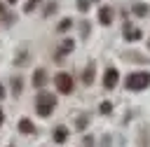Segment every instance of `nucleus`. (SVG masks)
Here are the masks:
<instances>
[{
	"label": "nucleus",
	"instance_id": "f257e3e1",
	"mask_svg": "<svg viewBox=\"0 0 150 147\" xmlns=\"http://www.w3.org/2000/svg\"><path fill=\"white\" fill-rule=\"evenodd\" d=\"M54 105H56V96L54 93H49V91H40L38 93V98H35V112L40 117H49L52 110H54Z\"/></svg>",
	"mask_w": 150,
	"mask_h": 147
},
{
	"label": "nucleus",
	"instance_id": "f03ea898",
	"mask_svg": "<svg viewBox=\"0 0 150 147\" xmlns=\"http://www.w3.org/2000/svg\"><path fill=\"white\" fill-rule=\"evenodd\" d=\"M150 86V72L141 70V72H131L127 77V89L129 91H143Z\"/></svg>",
	"mask_w": 150,
	"mask_h": 147
},
{
	"label": "nucleus",
	"instance_id": "7ed1b4c3",
	"mask_svg": "<svg viewBox=\"0 0 150 147\" xmlns=\"http://www.w3.org/2000/svg\"><path fill=\"white\" fill-rule=\"evenodd\" d=\"M54 82H56V89H59L61 93H66V96L73 93V77H70L68 72H59Z\"/></svg>",
	"mask_w": 150,
	"mask_h": 147
},
{
	"label": "nucleus",
	"instance_id": "20e7f679",
	"mask_svg": "<svg viewBox=\"0 0 150 147\" xmlns=\"http://www.w3.org/2000/svg\"><path fill=\"white\" fill-rule=\"evenodd\" d=\"M117 82H120V72H117V68H108V70L103 72V86H105V89H115Z\"/></svg>",
	"mask_w": 150,
	"mask_h": 147
},
{
	"label": "nucleus",
	"instance_id": "39448f33",
	"mask_svg": "<svg viewBox=\"0 0 150 147\" xmlns=\"http://www.w3.org/2000/svg\"><path fill=\"white\" fill-rule=\"evenodd\" d=\"M98 21H101L103 26H110V23H112V9H110V7H101V12H98Z\"/></svg>",
	"mask_w": 150,
	"mask_h": 147
},
{
	"label": "nucleus",
	"instance_id": "423d86ee",
	"mask_svg": "<svg viewBox=\"0 0 150 147\" xmlns=\"http://www.w3.org/2000/svg\"><path fill=\"white\" fill-rule=\"evenodd\" d=\"M124 40H129V42L141 40V30H138V28H131V26L127 23V26H124Z\"/></svg>",
	"mask_w": 150,
	"mask_h": 147
},
{
	"label": "nucleus",
	"instance_id": "0eeeda50",
	"mask_svg": "<svg viewBox=\"0 0 150 147\" xmlns=\"http://www.w3.org/2000/svg\"><path fill=\"white\" fill-rule=\"evenodd\" d=\"M47 84V75H45V70H35V75H33V86L35 89H42Z\"/></svg>",
	"mask_w": 150,
	"mask_h": 147
},
{
	"label": "nucleus",
	"instance_id": "6e6552de",
	"mask_svg": "<svg viewBox=\"0 0 150 147\" xmlns=\"http://www.w3.org/2000/svg\"><path fill=\"white\" fill-rule=\"evenodd\" d=\"M70 49H73V40H63V42H61V47L56 49V58H59V56H63V54H68Z\"/></svg>",
	"mask_w": 150,
	"mask_h": 147
},
{
	"label": "nucleus",
	"instance_id": "1a4fd4ad",
	"mask_svg": "<svg viewBox=\"0 0 150 147\" xmlns=\"http://www.w3.org/2000/svg\"><path fill=\"white\" fill-rule=\"evenodd\" d=\"M54 140H56V142H66V140H68V131H66L63 126H56V131H54Z\"/></svg>",
	"mask_w": 150,
	"mask_h": 147
},
{
	"label": "nucleus",
	"instance_id": "9d476101",
	"mask_svg": "<svg viewBox=\"0 0 150 147\" xmlns=\"http://www.w3.org/2000/svg\"><path fill=\"white\" fill-rule=\"evenodd\" d=\"M134 14H136V16H148V14H150V7L136 2V5H134Z\"/></svg>",
	"mask_w": 150,
	"mask_h": 147
},
{
	"label": "nucleus",
	"instance_id": "9b49d317",
	"mask_svg": "<svg viewBox=\"0 0 150 147\" xmlns=\"http://www.w3.org/2000/svg\"><path fill=\"white\" fill-rule=\"evenodd\" d=\"M82 82H84V84H91V82H94V63L87 65V70H84V75H82Z\"/></svg>",
	"mask_w": 150,
	"mask_h": 147
},
{
	"label": "nucleus",
	"instance_id": "f8f14e48",
	"mask_svg": "<svg viewBox=\"0 0 150 147\" xmlns=\"http://www.w3.org/2000/svg\"><path fill=\"white\" fill-rule=\"evenodd\" d=\"M19 131L21 133H33V121L30 119H19Z\"/></svg>",
	"mask_w": 150,
	"mask_h": 147
},
{
	"label": "nucleus",
	"instance_id": "ddd939ff",
	"mask_svg": "<svg viewBox=\"0 0 150 147\" xmlns=\"http://www.w3.org/2000/svg\"><path fill=\"white\" fill-rule=\"evenodd\" d=\"M12 86H14V93H21V86H23L21 77H14V79H12Z\"/></svg>",
	"mask_w": 150,
	"mask_h": 147
},
{
	"label": "nucleus",
	"instance_id": "4468645a",
	"mask_svg": "<svg viewBox=\"0 0 150 147\" xmlns=\"http://www.w3.org/2000/svg\"><path fill=\"white\" fill-rule=\"evenodd\" d=\"M101 112H103V114H110V112H112V103L103 100V103H101Z\"/></svg>",
	"mask_w": 150,
	"mask_h": 147
},
{
	"label": "nucleus",
	"instance_id": "2eb2a0df",
	"mask_svg": "<svg viewBox=\"0 0 150 147\" xmlns=\"http://www.w3.org/2000/svg\"><path fill=\"white\" fill-rule=\"evenodd\" d=\"M38 2H40V0H28V2H26V7H23V12H33Z\"/></svg>",
	"mask_w": 150,
	"mask_h": 147
},
{
	"label": "nucleus",
	"instance_id": "dca6fc26",
	"mask_svg": "<svg viewBox=\"0 0 150 147\" xmlns=\"http://www.w3.org/2000/svg\"><path fill=\"white\" fill-rule=\"evenodd\" d=\"M87 7H89V0H77V9L80 12H87Z\"/></svg>",
	"mask_w": 150,
	"mask_h": 147
},
{
	"label": "nucleus",
	"instance_id": "f3484780",
	"mask_svg": "<svg viewBox=\"0 0 150 147\" xmlns=\"http://www.w3.org/2000/svg\"><path fill=\"white\" fill-rule=\"evenodd\" d=\"M68 28H70V21H68V19H66V21H61V26H59V30L63 33V30H68Z\"/></svg>",
	"mask_w": 150,
	"mask_h": 147
},
{
	"label": "nucleus",
	"instance_id": "a211bd4d",
	"mask_svg": "<svg viewBox=\"0 0 150 147\" xmlns=\"http://www.w3.org/2000/svg\"><path fill=\"white\" fill-rule=\"evenodd\" d=\"M0 98H5V89H2V84H0Z\"/></svg>",
	"mask_w": 150,
	"mask_h": 147
},
{
	"label": "nucleus",
	"instance_id": "6ab92c4d",
	"mask_svg": "<svg viewBox=\"0 0 150 147\" xmlns=\"http://www.w3.org/2000/svg\"><path fill=\"white\" fill-rule=\"evenodd\" d=\"M2 119H5V117H2V110H0V126H2Z\"/></svg>",
	"mask_w": 150,
	"mask_h": 147
},
{
	"label": "nucleus",
	"instance_id": "aec40b11",
	"mask_svg": "<svg viewBox=\"0 0 150 147\" xmlns=\"http://www.w3.org/2000/svg\"><path fill=\"white\" fill-rule=\"evenodd\" d=\"M0 16H2V5H0Z\"/></svg>",
	"mask_w": 150,
	"mask_h": 147
},
{
	"label": "nucleus",
	"instance_id": "412c9836",
	"mask_svg": "<svg viewBox=\"0 0 150 147\" xmlns=\"http://www.w3.org/2000/svg\"><path fill=\"white\" fill-rule=\"evenodd\" d=\"M9 2H16V0H9Z\"/></svg>",
	"mask_w": 150,
	"mask_h": 147
}]
</instances>
